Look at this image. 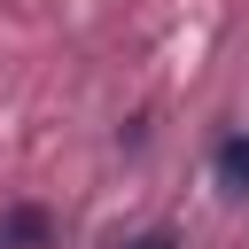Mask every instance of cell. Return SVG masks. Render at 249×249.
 Segmentation results:
<instances>
[{
  "instance_id": "cell-2",
  "label": "cell",
  "mask_w": 249,
  "mask_h": 249,
  "mask_svg": "<svg viewBox=\"0 0 249 249\" xmlns=\"http://www.w3.org/2000/svg\"><path fill=\"white\" fill-rule=\"evenodd\" d=\"M218 179H226L233 195H249V132H233V140H218Z\"/></svg>"
},
{
  "instance_id": "cell-1",
  "label": "cell",
  "mask_w": 249,
  "mask_h": 249,
  "mask_svg": "<svg viewBox=\"0 0 249 249\" xmlns=\"http://www.w3.org/2000/svg\"><path fill=\"white\" fill-rule=\"evenodd\" d=\"M0 249H47V218H39V210H8Z\"/></svg>"
},
{
  "instance_id": "cell-3",
  "label": "cell",
  "mask_w": 249,
  "mask_h": 249,
  "mask_svg": "<svg viewBox=\"0 0 249 249\" xmlns=\"http://www.w3.org/2000/svg\"><path fill=\"white\" fill-rule=\"evenodd\" d=\"M132 249H179V241H171V233H140Z\"/></svg>"
}]
</instances>
